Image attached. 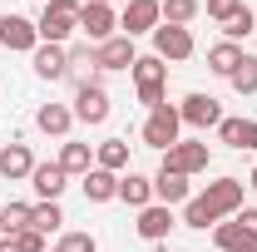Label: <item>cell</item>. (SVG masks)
<instances>
[{"label":"cell","instance_id":"cell-34","mask_svg":"<svg viewBox=\"0 0 257 252\" xmlns=\"http://www.w3.org/2000/svg\"><path fill=\"white\" fill-rule=\"evenodd\" d=\"M237 222H242L247 242H257V208H242V213H237Z\"/></svg>","mask_w":257,"mask_h":252},{"label":"cell","instance_id":"cell-8","mask_svg":"<svg viewBox=\"0 0 257 252\" xmlns=\"http://www.w3.org/2000/svg\"><path fill=\"white\" fill-rule=\"evenodd\" d=\"M79 30H84L89 45L114 40V35H119V10H114V5H99V0H84V10H79Z\"/></svg>","mask_w":257,"mask_h":252},{"label":"cell","instance_id":"cell-1","mask_svg":"<svg viewBox=\"0 0 257 252\" xmlns=\"http://www.w3.org/2000/svg\"><path fill=\"white\" fill-rule=\"evenodd\" d=\"M242 198H247V183L242 178H213L203 193H193L188 203H183V222L198 227V232H208V227H218L223 218H237L242 213Z\"/></svg>","mask_w":257,"mask_h":252},{"label":"cell","instance_id":"cell-26","mask_svg":"<svg viewBox=\"0 0 257 252\" xmlns=\"http://www.w3.org/2000/svg\"><path fill=\"white\" fill-rule=\"evenodd\" d=\"M213 247L218 252H237V247H247V232H242V222L232 218V222H218L213 227Z\"/></svg>","mask_w":257,"mask_h":252},{"label":"cell","instance_id":"cell-35","mask_svg":"<svg viewBox=\"0 0 257 252\" xmlns=\"http://www.w3.org/2000/svg\"><path fill=\"white\" fill-rule=\"evenodd\" d=\"M0 252H20V247H15V242H10V237H0Z\"/></svg>","mask_w":257,"mask_h":252},{"label":"cell","instance_id":"cell-20","mask_svg":"<svg viewBox=\"0 0 257 252\" xmlns=\"http://www.w3.org/2000/svg\"><path fill=\"white\" fill-rule=\"evenodd\" d=\"M79 183H84V198L89 203H114L119 198V173H109V168H89Z\"/></svg>","mask_w":257,"mask_h":252},{"label":"cell","instance_id":"cell-39","mask_svg":"<svg viewBox=\"0 0 257 252\" xmlns=\"http://www.w3.org/2000/svg\"><path fill=\"white\" fill-rule=\"evenodd\" d=\"M0 237H5V227H0Z\"/></svg>","mask_w":257,"mask_h":252},{"label":"cell","instance_id":"cell-30","mask_svg":"<svg viewBox=\"0 0 257 252\" xmlns=\"http://www.w3.org/2000/svg\"><path fill=\"white\" fill-rule=\"evenodd\" d=\"M0 227H5V232L30 227V203H5V208H0Z\"/></svg>","mask_w":257,"mask_h":252},{"label":"cell","instance_id":"cell-4","mask_svg":"<svg viewBox=\"0 0 257 252\" xmlns=\"http://www.w3.org/2000/svg\"><path fill=\"white\" fill-rule=\"evenodd\" d=\"M178 134H183L178 104H159V109H149V119H144V144H149V149L168 154V149L178 144Z\"/></svg>","mask_w":257,"mask_h":252},{"label":"cell","instance_id":"cell-11","mask_svg":"<svg viewBox=\"0 0 257 252\" xmlns=\"http://www.w3.org/2000/svg\"><path fill=\"white\" fill-rule=\"evenodd\" d=\"M178 119L188 129H218L223 124V104L213 94H203V89H193V94H183V104H178Z\"/></svg>","mask_w":257,"mask_h":252},{"label":"cell","instance_id":"cell-12","mask_svg":"<svg viewBox=\"0 0 257 252\" xmlns=\"http://www.w3.org/2000/svg\"><path fill=\"white\" fill-rule=\"evenodd\" d=\"M134 60H139V50H134V40H128V35H114V40L94 45V69H104V74L134 69Z\"/></svg>","mask_w":257,"mask_h":252},{"label":"cell","instance_id":"cell-19","mask_svg":"<svg viewBox=\"0 0 257 252\" xmlns=\"http://www.w3.org/2000/svg\"><path fill=\"white\" fill-rule=\"evenodd\" d=\"M193 188H188V178L183 173H154V203H163V208H173V203H188Z\"/></svg>","mask_w":257,"mask_h":252},{"label":"cell","instance_id":"cell-18","mask_svg":"<svg viewBox=\"0 0 257 252\" xmlns=\"http://www.w3.org/2000/svg\"><path fill=\"white\" fill-rule=\"evenodd\" d=\"M35 129L64 139V134L74 129V109H69V104H40V109H35Z\"/></svg>","mask_w":257,"mask_h":252},{"label":"cell","instance_id":"cell-23","mask_svg":"<svg viewBox=\"0 0 257 252\" xmlns=\"http://www.w3.org/2000/svg\"><path fill=\"white\" fill-rule=\"evenodd\" d=\"M242 55H247L242 45H232V40H218V45L208 50V69H213V74H223V79H232V69L242 64Z\"/></svg>","mask_w":257,"mask_h":252},{"label":"cell","instance_id":"cell-28","mask_svg":"<svg viewBox=\"0 0 257 252\" xmlns=\"http://www.w3.org/2000/svg\"><path fill=\"white\" fill-rule=\"evenodd\" d=\"M252 30H257V10H247V5H242V10H237V15H232V20L223 25V40H232V45H242V40H247Z\"/></svg>","mask_w":257,"mask_h":252},{"label":"cell","instance_id":"cell-14","mask_svg":"<svg viewBox=\"0 0 257 252\" xmlns=\"http://www.w3.org/2000/svg\"><path fill=\"white\" fill-rule=\"evenodd\" d=\"M139 237L144 242H163L168 232H173V208H163V203H149V208H139Z\"/></svg>","mask_w":257,"mask_h":252},{"label":"cell","instance_id":"cell-38","mask_svg":"<svg viewBox=\"0 0 257 252\" xmlns=\"http://www.w3.org/2000/svg\"><path fill=\"white\" fill-rule=\"evenodd\" d=\"M99 5H114V0H99Z\"/></svg>","mask_w":257,"mask_h":252},{"label":"cell","instance_id":"cell-27","mask_svg":"<svg viewBox=\"0 0 257 252\" xmlns=\"http://www.w3.org/2000/svg\"><path fill=\"white\" fill-rule=\"evenodd\" d=\"M203 0H163V25H193Z\"/></svg>","mask_w":257,"mask_h":252},{"label":"cell","instance_id":"cell-21","mask_svg":"<svg viewBox=\"0 0 257 252\" xmlns=\"http://www.w3.org/2000/svg\"><path fill=\"white\" fill-rule=\"evenodd\" d=\"M119 198H124L128 208H149L154 203V178H144V173H119Z\"/></svg>","mask_w":257,"mask_h":252},{"label":"cell","instance_id":"cell-36","mask_svg":"<svg viewBox=\"0 0 257 252\" xmlns=\"http://www.w3.org/2000/svg\"><path fill=\"white\" fill-rule=\"evenodd\" d=\"M247 188H252V193H257V168H252V173H247Z\"/></svg>","mask_w":257,"mask_h":252},{"label":"cell","instance_id":"cell-9","mask_svg":"<svg viewBox=\"0 0 257 252\" xmlns=\"http://www.w3.org/2000/svg\"><path fill=\"white\" fill-rule=\"evenodd\" d=\"M74 119H79V124H89V129L109 124V89L94 84V79H84V84L74 89Z\"/></svg>","mask_w":257,"mask_h":252},{"label":"cell","instance_id":"cell-3","mask_svg":"<svg viewBox=\"0 0 257 252\" xmlns=\"http://www.w3.org/2000/svg\"><path fill=\"white\" fill-rule=\"evenodd\" d=\"M128 74H134V89H139V104H149V109L168 104V99H163V89H168V64H163L159 55H139Z\"/></svg>","mask_w":257,"mask_h":252},{"label":"cell","instance_id":"cell-31","mask_svg":"<svg viewBox=\"0 0 257 252\" xmlns=\"http://www.w3.org/2000/svg\"><path fill=\"white\" fill-rule=\"evenodd\" d=\"M5 237H10V242H15L20 252H50V242H45V237H40L35 227H20V232H5Z\"/></svg>","mask_w":257,"mask_h":252},{"label":"cell","instance_id":"cell-6","mask_svg":"<svg viewBox=\"0 0 257 252\" xmlns=\"http://www.w3.org/2000/svg\"><path fill=\"white\" fill-rule=\"evenodd\" d=\"M163 25V0H128L119 10V35L139 40V35H154Z\"/></svg>","mask_w":257,"mask_h":252},{"label":"cell","instance_id":"cell-29","mask_svg":"<svg viewBox=\"0 0 257 252\" xmlns=\"http://www.w3.org/2000/svg\"><path fill=\"white\" fill-rule=\"evenodd\" d=\"M237 94H257V55H242V64L232 69V79H227Z\"/></svg>","mask_w":257,"mask_h":252},{"label":"cell","instance_id":"cell-16","mask_svg":"<svg viewBox=\"0 0 257 252\" xmlns=\"http://www.w3.org/2000/svg\"><path fill=\"white\" fill-rule=\"evenodd\" d=\"M30 60H35V74L40 79H64L69 74V45H40Z\"/></svg>","mask_w":257,"mask_h":252},{"label":"cell","instance_id":"cell-24","mask_svg":"<svg viewBox=\"0 0 257 252\" xmlns=\"http://www.w3.org/2000/svg\"><path fill=\"white\" fill-rule=\"evenodd\" d=\"M94 168L124 173V168H128V144H124V139H104V144L94 149Z\"/></svg>","mask_w":257,"mask_h":252},{"label":"cell","instance_id":"cell-17","mask_svg":"<svg viewBox=\"0 0 257 252\" xmlns=\"http://www.w3.org/2000/svg\"><path fill=\"white\" fill-rule=\"evenodd\" d=\"M0 173H5L10 183L30 178V173H35V154H30V144H5V149H0Z\"/></svg>","mask_w":257,"mask_h":252},{"label":"cell","instance_id":"cell-22","mask_svg":"<svg viewBox=\"0 0 257 252\" xmlns=\"http://www.w3.org/2000/svg\"><path fill=\"white\" fill-rule=\"evenodd\" d=\"M55 163H60L69 178H74V173L84 178V173L94 168V149H89V144H74V139H64V149H60V158H55Z\"/></svg>","mask_w":257,"mask_h":252},{"label":"cell","instance_id":"cell-15","mask_svg":"<svg viewBox=\"0 0 257 252\" xmlns=\"http://www.w3.org/2000/svg\"><path fill=\"white\" fill-rule=\"evenodd\" d=\"M218 144H227V149H237V154H252L257 149V119H227L218 124Z\"/></svg>","mask_w":257,"mask_h":252},{"label":"cell","instance_id":"cell-2","mask_svg":"<svg viewBox=\"0 0 257 252\" xmlns=\"http://www.w3.org/2000/svg\"><path fill=\"white\" fill-rule=\"evenodd\" d=\"M79 0H45V10H40V45H69L74 30H79Z\"/></svg>","mask_w":257,"mask_h":252},{"label":"cell","instance_id":"cell-13","mask_svg":"<svg viewBox=\"0 0 257 252\" xmlns=\"http://www.w3.org/2000/svg\"><path fill=\"white\" fill-rule=\"evenodd\" d=\"M30 188H35V198H40V203H60L64 188H69V173H64L60 163H35Z\"/></svg>","mask_w":257,"mask_h":252},{"label":"cell","instance_id":"cell-33","mask_svg":"<svg viewBox=\"0 0 257 252\" xmlns=\"http://www.w3.org/2000/svg\"><path fill=\"white\" fill-rule=\"evenodd\" d=\"M203 10H208V20H218V25H227L237 10H242V0H203Z\"/></svg>","mask_w":257,"mask_h":252},{"label":"cell","instance_id":"cell-25","mask_svg":"<svg viewBox=\"0 0 257 252\" xmlns=\"http://www.w3.org/2000/svg\"><path fill=\"white\" fill-rule=\"evenodd\" d=\"M30 227L40 232V237L60 232V227H64V208H60V203H30Z\"/></svg>","mask_w":257,"mask_h":252},{"label":"cell","instance_id":"cell-32","mask_svg":"<svg viewBox=\"0 0 257 252\" xmlns=\"http://www.w3.org/2000/svg\"><path fill=\"white\" fill-rule=\"evenodd\" d=\"M55 252H99V242H94V232H64Z\"/></svg>","mask_w":257,"mask_h":252},{"label":"cell","instance_id":"cell-10","mask_svg":"<svg viewBox=\"0 0 257 252\" xmlns=\"http://www.w3.org/2000/svg\"><path fill=\"white\" fill-rule=\"evenodd\" d=\"M203 168H208V144H198V139H178V144L163 154V173L193 178V173H203Z\"/></svg>","mask_w":257,"mask_h":252},{"label":"cell","instance_id":"cell-7","mask_svg":"<svg viewBox=\"0 0 257 252\" xmlns=\"http://www.w3.org/2000/svg\"><path fill=\"white\" fill-rule=\"evenodd\" d=\"M149 40H154V55H159L163 64H183V60H193V50H198L188 25H159Z\"/></svg>","mask_w":257,"mask_h":252},{"label":"cell","instance_id":"cell-5","mask_svg":"<svg viewBox=\"0 0 257 252\" xmlns=\"http://www.w3.org/2000/svg\"><path fill=\"white\" fill-rule=\"evenodd\" d=\"M0 45L10 55H35L40 50V25H35L30 15H20V10H5L0 15Z\"/></svg>","mask_w":257,"mask_h":252},{"label":"cell","instance_id":"cell-37","mask_svg":"<svg viewBox=\"0 0 257 252\" xmlns=\"http://www.w3.org/2000/svg\"><path fill=\"white\" fill-rule=\"evenodd\" d=\"M237 252H257V242H247V247H237Z\"/></svg>","mask_w":257,"mask_h":252}]
</instances>
